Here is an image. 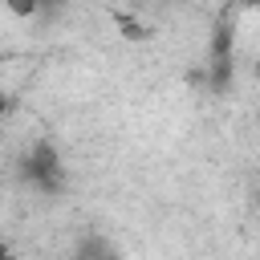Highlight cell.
Masks as SVG:
<instances>
[{"label": "cell", "mask_w": 260, "mask_h": 260, "mask_svg": "<svg viewBox=\"0 0 260 260\" xmlns=\"http://www.w3.org/2000/svg\"><path fill=\"white\" fill-rule=\"evenodd\" d=\"M65 0H8V12L20 16V20H32V16H49L57 12Z\"/></svg>", "instance_id": "obj_2"}, {"label": "cell", "mask_w": 260, "mask_h": 260, "mask_svg": "<svg viewBox=\"0 0 260 260\" xmlns=\"http://www.w3.org/2000/svg\"><path fill=\"white\" fill-rule=\"evenodd\" d=\"M81 260H122L118 252H110V244L106 240H89L85 244V252H81Z\"/></svg>", "instance_id": "obj_3"}, {"label": "cell", "mask_w": 260, "mask_h": 260, "mask_svg": "<svg viewBox=\"0 0 260 260\" xmlns=\"http://www.w3.org/2000/svg\"><path fill=\"white\" fill-rule=\"evenodd\" d=\"M20 171H24V179H28L37 191H45V195L61 191V183H65V162H61V154H57L53 142H37V146H28Z\"/></svg>", "instance_id": "obj_1"}]
</instances>
